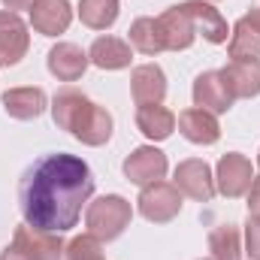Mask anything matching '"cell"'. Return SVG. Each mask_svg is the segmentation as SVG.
I'll return each instance as SVG.
<instances>
[{
	"mask_svg": "<svg viewBox=\"0 0 260 260\" xmlns=\"http://www.w3.org/2000/svg\"><path fill=\"white\" fill-rule=\"evenodd\" d=\"M88 61L100 70H124L133 61V46L118 37H97L88 49Z\"/></svg>",
	"mask_w": 260,
	"mask_h": 260,
	"instance_id": "d6986e66",
	"label": "cell"
},
{
	"mask_svg": "<svg viewBox=\"0 0 260 260\" xmlns=\"http://www.w3.org/2000/svg\"><path fill=\"white\" fill-rule=\"evenodd\" d=\"M136 127L139 133L145 136V139H154V142H160V139H170L173 136V130H176V115L167 109V106H139L136 109Z\"/></svg>",
	"mask_w": 260,
	"mask_h": 260,
	"instance_id": "ffe728a7",
	"label": "cell"
},
{
	"mask_svg": "<svg viewBox=\"0 0 260 260\" xmlns=\"http://www.w3.org/2000/svg\"><path fill=\"white\" fill-rule=\"evenodd\" d=\"M130 46L136 49V52H142V55H160V52H167V46H164V34H160V27H157V18H136L133 24H130Z\"/></svg>",
	"mask_w": 260,
	"mask_h": 260,
	"instance_id": "7402d4cb",
	"label": "cell"
},
{
	"mask_svg": "<svg viewBox=\"0 0 260 260\" xmlns=\"http://www.w3.org/2000/svg\"><path fill=\"white\" fill-rule=\"evenodd\" d=\"M46 91L43 88H9L3 94V109L15 121H34L46 112Z\"/></svg>",
	"mask_w": 260,
	"mask_h": 260,
	"instance_id": "e0dca14e",
	"label": "cell"
},
{
	"mask_svg": "<svg viewBox=\"0 0 260 260\" xmlns=\"http://www.w3.org/2000/svg\"><path fill=\"white\" fill-rule=\"evenodd\" d=\"M139 215L151 224H170L179 212H182V191L170 182H151L142 188V194L136 200Z\"/></svg>",
	"mask_w": 260,
	"mask_h": 260,
	"instance_id": "277c9868",
	"label": "cell"
},
{
	"mask_svg": "<svg viewBox=\"0 0 260 260\" xmlns=\"http://www.w3.org/2000/svg\"><path fill=\"white\" fill-rule=\"evenodd\" d=\"M79 18L91 30H106L118 18V0H79Z\"/></svg>",
	"mask_w": 260,
	"mask_h": 260,
	"instance_id": "603a6c76",
	"label": "cell"
},
{
	"mask_svg": "<svg viewBox=\"0 0 260 260\" xmlns=\"http://www.w3.org/2000/svg\"><path fill=\"white\" fill-rule=\"evenodd\" d=\"M88 52H82L79 46H73V43H58L52 52H49V58H46V67H49V73L58 79V82H79L82 76H85V70H88Z\"/></svg>",
	"mask_w": 260,
	"mask_h": 260,
	"instance_id": "5bb4252c",
	"label": "cell"
},
{
	"mask_svg": "<svg viewBox=\"0 0 260 260\" xmlns=\"http://www.w3.org/2000/svg\"><path fill=\"white\" fill-rule=\"evenodd\" d=\"M209 251L212 260H239L242 248H239V230L233 224H221L209 233Z\"/></svg>",
	"mask_w": 260,
	"mask_h": 260,
	"instance_id": "cb8c5ba5",
	"label": "cell"
},
{
	"mask_svg": "<svg viewBox=\"0 0 260 260\" xmlns=\"http://www.w3.org/2000/svg\"><path fill=\"white\" fill-rule=\"evenodd\" d=\"M191 94H194V106L212 112V115L227 112V109L233 106V94H230V88H227L221 70H206V73H200L194 79V91H191Z\"/></svg>",
	"mask_w": 260,
	"mask_h": 260,
	"instance_id": "9c48e42d",
	"label": "cell"
},
{
	"mask_svg": "<svg viewBox=\"0 0 260 260\" xmlns=\"http://www.w3.org/2000/svg\"><path fill=\"white\" fill-rule=\"evenodd\" d=\"M233 100H251L260 94V61H230L221 70Z\"/></svg>",
	"mask_w": 260,
	"mask_h": 260,
	"instance_id": "ac0fdd59",
	"label": "cell"
},
{
	"mask_svg": "<svg viewBox=\"0 0 260 260\" xmlns=\"http://www.w3.org/2000/svg\"><path fill=\"white\" fill-rule=\"evenodd\" d=\"M230 61H257L260 58V34L245 21L239 18L230 30V46H227Z\"/></svg>",
	"mask_w": 260,
	"mask_h": 260,
	"instance_id": "44dd1931",
	"label": "cell"
},
{
	"mask_svg": "<svg viewBox=\"0 0 260 260\" xmlns=\"http://www.w3.org/2000/svg\"><path fill=\"white\" fill-rule=\"evenodd\" d=\"M248 215H254L260 218V179H254V185H251V191H248Z\"/></svg>",
	"mask_w": 260,
	"mask_h": 260,
	"instance_id": "4316f807",
	"label": "cell"
},
{
	"mask_svg": "<svg viewBox=\"0 0 260 260\" xmlns=\"http://www.w3.org/2000/svg\"><path fill=\"white\" fill-rule=\"evenodd\" d=\"M91 194H94L91 167L67 151H55L34 160L18 182V206L24 224L49 233L73 230Z\"/></svg>",
	"mask_w": 260,
	"mask_h": 260,
	"instance_id": "6da1fadb",
	"label": "cell"
},
{
	"mask_svg": "<svg viewBox=\"0 0 260 260\" xmlns=\"http://www.w3.org/2000/svg\"><path fill=\"white\" fill-rule=\"evenodd\" d=\"M130 94L136 106H157L167 97V76L157 64H142L130 76Z\"/></svg>",
	"mask_w": 260,
	"mask_h": 260,
	"instance_id": "7c38bea8",
	"label": "cell"
},
{
	"mask_svg": "<svg viewBox=\"0 0 260 260\" xmlns=\"http://www.w3.org/2000/svg\"><path fill=\"white\" fill-rule=\"evenodd\" d=\"M245 21H248V24H251V27L260 34V3H254V6H251V12L245 15Z\"/></svg>",
	"mask_w": 260,
	"mask_h": 260,
	"instance_id": "f546056e",
	"label": "cell"
},
{
	"mask_svg": "<svg viewBox=\"0 0 260 260\" xmlns=\"http://www.w3.org/2000/svg\"><path fill=\"white\" fill-rule=\"evenodd\" d=\"M52 118L61 130L73 133L82 145L97 148V145H106L109 136H112V115L76 88H64V91L55 94Z\"/></svg>",
	"mask_w": 260,
	"mask_h": 260,
	"instance_id": "7a4b0ae2",
	"label": "cell"
},
{
	"mask_svg": "<svg viewBox=\"0 0 260 260\" xmlns=\"http://www.w3.org/2000/svg\"><path fill=\"white\" fill-rule=\"evenodd\" d=\"M73 21V9L70 0H37L30 6V24L37 34L43 37H58L64 34Z\"/></svg>",
	"mask_w": 260,
	"mask_h": 260,
	"instance_id": "4fadbf2b",
	"label": "cell"
},
{
	"mask_svg": "<svg viewBox=\"0 0 260 260\" xmlns=\"http://www.w3.org/2000/svg\"><path fill=\"white\" fill-rule=\"evenodd\" d=\"M257 167H260V151H257Z\"/></svg>",
	"mask_w": 260,
	"mask_h": 260,
	"instance_id": "4dcf8cb0",
	"label": "cell"
},
{
	"mask_svg": "<svg viewBox=\"0 0 260 260\" xmlns=\"http://www.w3.org/2000/svg\"><path fill=\"white\" fill-rule=\"evenodd\" d=\"M133 221V206H130L124 197L118 194H106L97 197L88 212H85V227L91 236H97L100 242H112L118 239Z\"/></svg>",
	"mask_w": 260,
	"mask_h": 260,
	"instance_id": "3957f363",
	"label": "cell"
},
{
	"mask_svg": "<svg viewBox=\"0 0 260 260\" xmlns=\"http://www.w3.org/2000/svg\"><path fill=\"white\" fill-rule=\"evenodd\" d=\"M179 191L185 197H191V200H200V203H209L212 197H215V176H212V170H209V164L206 160H200V157H191V160H182L179 167H176V182H173Z\"/></svg>",
	"mask_w": 260,
	"mask_h": 260,
	"instance_id": "ba28073f",
	"label": "cell"
},
{
	"mask_svg": "<svg viewBox=\"0 0 260 260\" xmlns=\"http://www.w3.org/2000/svg\"><path fill=\"white\" fill-rule=\"evenodd\" d=\"M0 3H3V6H6L9 12H15V9H30V6L37 3V0H0Z\"/></svg>",
	"mask_w": 260,
	"mask_h": 260,
	"instance_id": "f1b7e54d",
	"label": "cell"
},
{
	"mask_svg": "<svg viewBox=\"0 0 260 260\" xmlns=\"http://www.w3.org/2000/svg\"><path fill=\"white\" fill-rule=\"evenodd\" d=\"M182 6L188 9L197 34H203V40H209L212 46L227 43V37H230V34H227V18H224L212 3H206V0H185Z\"/></svg>",
	"mask_w": 260,
	"mask_h": 260,
	"instance_id": "9a60e30c",
	"label": "cell"
},
{
	"mask_svg": "<svg viewBox=\"0 0 260 260\" xmlns=\"http://www.w3.org/2000/svg\"><path fill=\"white\" fill-rule=\"evenodd\" d=\"M0 260H37L34 254H27L24 248H18V245H6L3 251H0Z\"/></svg>",
	"mask_w": 260,
	"mask_h": 260,
	"instance_id": "83f0119b",
	"label": "cell"
},
{
	"mask_svg": "<svg viewBox=\"0 0 260 260\" xmlns=\"http://www.w3.org/2000/svg\"><path fill=\"white\" fill-rule=\"evenodd\" d=\"M64 254H67V260H106L100 239L91 236V233H82V236L70 239V245L64 248Z\"/></svg>",
	"mask_w": 260,
	"mask_h": 260,
	"instance_id": "d4e9b609",
	"label": "cell"
},
{
	"mask_svg": "<svg viewBox=\"0 0 260 260\" xmlns=\"http://www.w3.org/2000/svg\"><path fill=\"white\" fill-rule=\"evenodd\" d=\"M179 130L188 142L194 145H215L221 139V124L212 112L200 109V106H191L179 115Z\"/></svg>",
	"mask_w": 260,
	"mask_h": 260,
	"instance_id": "2e32d148",
	"label": "cell"
},
{
	"mask_svg": "<svg viewBox=\"0 0 260 260\" xmlns=\"http://www.w3.org/2000/svg\"><path fill=\"white\" fill-rule=\"evenodd\" d=\"M245 254L251 260H260V218L248 215V224H245Z\"/></svg>",
	"mask_w": 260,
	"mask_h": 260,
	"instance_id": "484cf974",
	"label": "cell"
},
{
	"mask_svg": "<svg viewBox=\"0 0 260 260\" xmlns=\"http://www.w3.org/2000/svg\"><path fill=\"white\" fill-rule=\"evenodd\" d=\"M254 185V167L245 154L239 151H227L221 160H218V170H215V188L227 200H236V197H245Z\"/></svg>",
	"mask_w": 260,
	"mask_h": 260,
	"instance_id": "5b68a950",
	"label": "cell"
},
{
	"mask_svg": "<svg viewBox=\"0 0 260 260\" xmlns=\"http://www.w3.org/2000/svg\"><path fill=\"white\" fill-rule=\"evenodd\" d=\"M124 176H127V182L139 185V188H145L151 182H160L167 176V154L154 145L133 148L127 154V160H124Z\"/></svg>",
	"mask_w": 260,
	"mask_h": 260,
	"instance_id": "8992f818",
	"label": "cell"
},
{
	"mask_svg": "<svg viewBox=\"0 0 260 260\" xmlns=\"http://www.w3.org/2000/svg\"><path fill=\"white\" fill-rule=\"evenodd\" d=\"M157 27L164 34L167 52H185V49L194 46L197 40V27L185 6H170L167 12H160L157 15Z\"/></svg>",
	"mask_w": 260,
	"mask_h": 260,
	"instance_id": "30bf717a",
	"label": "cell"
},
{
	"mask_svg": "<svg viewBox=\"0 0 260 260\" xmlns=\"http://www.w3.org/2000/svg\"><path fill=\"white\" fill-rule=\"evenodd\" d=\"M30 49L27 24L18 12L3 9L0 12V67H15Z\"/></svg>",
	"mask_w": 260,
	"mask_h": 260,
	"instance_id": "52a82bcc",
	"label": "cell"
},
{
	"mask_svg": "<svg viewBox=\"0 0 260 260\" xmlns=\"http://www.w3.org/2000/svg\"><path fill=\"white\" fill-rule=\"evenodd\" d=\"M12 245L24 248L27 254H34L37 260H61L64 254V239L61 233H49V230H37L30 224H21L15 227V236H12Z\"/></svg>",
	"mask_w": 260,
	"mask_h": 260,
	"instance_id": "8fae6325",
	"label": "cell"
}]
</instances>
